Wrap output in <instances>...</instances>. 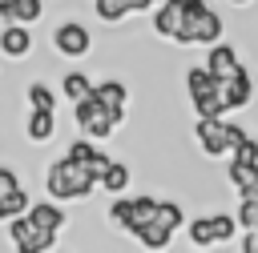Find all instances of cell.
Returning a JSON list of instances; mask_svg holds the SVG:
<instances>
[{
    "label": "cell",
    "mask_w": 258,
    "mask_h": 253,
    "mask_svg": "<svg viewBox=\"0 0 258 253\" xmlns=\"http://www.w3.org/2000/svg\"><path fill=\"white\" fill-rule=\"evenodd\" d=\"M194 141L206 157H226L230 153V120L226 116H198L194 120Z\"/></svg>",
    "instance_id": "cell-7"
},
{
    "label": "cell",
    "mask_w": 258,
    "mask_h": 253,
    "mask_svg": "<svg viewBox=\"0 0 258 253\" xmlns=\"http://www.w3.org/2000/svg\"><path fill=\"white\" fill-rule=\"evenodd\" d=\"M230 161H238V165H258V141H250V137H246V141L230 153Z\"/></svg>",
    "instance_id": "cell-26"
},
{
    "label": "cell",
    "mask_w": 258,
    "mask_h": 253,
    "mask_svg": "<svg viewBox=\"0 0 258 253\" xmlns=\"http://www.w3.org/2000/svg\"><path fill=\"white\" fill-rule=\"evenodd\" d=\"M238 213L230 217V213H206V217H194L189 225H185V233H189V241H194V249H210V245H222V241H234V233H238Z\"/></svg>",
    "instance_id": "cell-4"
},
{
    "label": "cell",
    "mask_w": 258,
    "mask_h": 253,
    "mask_svg": "<svg viewBox=\"0 0 258 253\" xmlns=\"http://www.w3.org/2000/svg\"><path fill=\"white\" fill-rule=\"evenodd\" d=\"M222 40V16L206 0H185V24L177 32V44H218Z\"/></svg>",
    "instance_id": "cell-2"
},
{
    "label": "cell",
    "mask_w": 258,
    "mask_h": 253,
    "mask_svg": "<svg viewBox=\"0 0 258 253\" xmlns=\"http://www.w3.org/2000/svg\"><path fill=\"white\" fill-rule=\"evenodd\" d=\"M97 96L113 108V116H117V120H125V108H129V88H125L121 80H97Z\"/></svg>",
    "instance_id": "cell-18"
},
{
    "label": "cell",
    "mask_w": 258,
    "mask_h": 253,
    "mask_svg": "<svg viewBox=\"0 0 258 253\" xmlns=\"http://www.w3.org/2000/svg\"><path fill=\"white\" fill-rule=\"evenodd\" d=\"M157 205H161V201H153V197H121V193H117V201L109 205V221L133 237L141 225H149V221L157 217Z\"/></svg>",
    "instance_id": "cell-5"
},
{
    "label": "cell",
    "mask_w": 258,
    "mask_h": 253,
    "mask_svg": "<svg viewBox=\"0 0 258 253\" xmlns=\"http://www.w3.org/2000/svg\"><path fill=\"white\" fill-rule=\"evenodd\" d=\"M24 96H28V108H56V92L48 84H40V80H32L24 88Z\"/></svg>",
    "instance_id": "cell-25"
},
{
    "label": "cell",
    "mask_w": 258,
    "mask_h": 253,
    "mask_svg": "<svg viewBox=\"0 0 258 253\" xmlns=\"http://www.w3.org/2000/svg\"><path fill=\"white\" fill-rule=\"evenodd\" d=\"M93 4H97V16L105 24H117V20H125L133 12V0H93Z\"/></svg>",
    "instance_id": "cell-24"
},
{
    "label": "cell",
    "mask_w": 258,
    "mask_h": 253,
    "mask_svg": "<svg viewBox=\"0 0 258 253\" xmlns=\"http://www.w3.org/2000/svg\"><path fill=\"white\" fill-rule=\"evenodd\" d=\"M0 52H4L8 60L28 56V52H32V32H28V24L8 20V24H4V32H0Z\"/></svg>",
    "instance_id": "cell-11"
},
{
    "label": "cell",
    "mask_w": 258,
    "mask_h": 253,
    "mask_svg": "<svg viewBox=\"0 0 258 253\" xmlns=\"http://www.w3.org/2000/svg\"><path fill=\"white\" fill-rule=\"evenodd\" d=\"M52 44H56V52H60V56L81 60V56L93 48V36H89V28H85V24L64 20V24H56V28H52Z\"/></svg>",
    "instance_id": "cell-8"
},
{
    "label": "cell",
    "mask_w": 258,
    "mask_h": 253,
    "mask_svg": "<svg viewBox=\"0 0 258 253\" xmlns=\"http://www.w3.org/2000/svg\"><path fill=\"white\" fill-rule=\"evenodd\" d=\"M64 157H69V161H77V165H85V169H89V173H97V177H105V169L113 165V161L93 145V137H77V141L64 149Z\"/></svg>",
    "instance_id": "cell-9"
},
{
    "label": "cell",
    "mask_w": 258,
    "mask_h": 253,
    "mask_svg": "<svg viewBox=\"0 0 258 253\" xmlns=\"http://www.w3.org/2000/svg\"><path fill=\"white\" fill-rule=\"evenodd\" d=\"M222 96H226L230 112H234V108H246V104H250V96H254V80H250V72H246V68H238L234 76H226V80H222Z\"/></svg>",
    "instance_id": "cell-13"
},
{
    "label": "cell",
    "mask_w": 258,
    "mask_h": 253,
    "mask_svg": "<svg viewBox=\"0 0 258 253\" xmlns=\"http://www.w3.org/2000/svg\"><path fill=\"white\" fill-rule=\"evenodd\" d=\"M12 189H20V181H16V173L4 165V169H0V193H12Z\"/></svg>",
    "instance_id": "cell-28"
},
{
    "label": "cell",
    "mask_w": 258,
    "mask_h": 253,
    "mask_svg": "<svg viewBox=\"0 0 258 253\" xmlns=\"http://www.w3.org/2000/svg\"><path fill=\"white\" fill-rule=\"evenodd\" d=\"M218 88H222V80H218L206 64L185 72V92H189V100H202V96H210V92H218Z\"/></svg>",
    "instance_id": "cell-17"
},
{
    "label": "cell",
    "mask_w": 258,
    "mask_h": 253,
    "mask_svg": "<svg viewBox=\"0 0 258 253\" xmlns=\"http://www.w3.org/2000/svg\"><path fill=\"white\" fill-rule=\"evenodd\" d=\"M226 177H230V185L238 189V201H258V165H238V161H230V165H226Z\"/></svg>",
    "instance_id": "cell-14"
},
{
    "label": "cell",
    "mask_w": 258,
    "mask_h": 253,
    "mask_svg": "<svg viewBox=\"0 0 258 253\" xmlns=\"http://www.w3.org/2000/svg\"><path fill=\"white\" fill-rule=\"evenodd\" d=\"M24 133H28L32 145H44L56 133V108H32L28 120H24Z\"/></svg>",
    "instance_id": "cell-15"
},
{
    "label": "cell",
    "mask_w": 258,
    "mask_h": 253,
    "mask_svg": "<svg viewBox=\"0 0 258 253\" xmlns=\"http://www.w3.org/2000/svg\"><path fill=\"white\" fill-rule=\"evenodd\" d=\"M238 221L242 229H258V201H238Z\"/></svg>",
    "instance_id": "cell-27"
},
{
    "label": "cell",
    "mask_w": 258,
    "mask_h": 253,
    "mask_svg": "<svg viewBox=\"0 0 258 253\" xmlns=\"http://www.w3.org/2000/svg\"><path fill=\"white\" fill-rule=\"evenodd\" d=\"M32 209V201H28V193L24 189H12V193H0V217L4 221H12V217H20V213H28Z\"/></svg>",
    "instance_id": "cell-22"
},
{
    "label": "cell",
    "mask_w": 258,
    "mask_h": 253,
    "mask_svg": "<svg viewBox=\"0 0 258 253\" xmlns=\"http://www.w3.org/2000/svg\"><path fill=\"white\" fill-rule=\"evenodd\" d=\"M242 253H258V229H246V237H242Z\"/></svg>",
    "instance_id": "cell-29"
},
{
    "label": "cell",
    "mask_w": 258,
    "mask_h": 253,
    "mask_svg": "<svg viewBox=\"0 0 258 253\" xmlns=\"http://www.w3.org/2000/svg\"><path fill=\"white\" fill-rule=\"evenodd\" d=\"M8 245L16 253H48V249H56V233L40 229L28 213H20V217L8 221Z\"/></svg>",
    "instance_id": "cell-6"
},
{
    "label": "cell",
    "mask_w": 258,
    "mask_h": 253,
    "mask_svg": "<svg viewBox=\"0 0 258 253\" xmlns=\"http://www.w3.org/2000/svg\"><path fill=\"white\" fill-rule=\"evenodd\" d=\"M181 24H185V0H161V4L153 8V32H157V36L177 40Z\"/></svg>",
    "instance_id": "cell-10"
},
{
    "label": "cell",
    "mask_w": 258,
    "mask_h": 253,
    "mask_svg": "<svg viewBox=\"0 0 258 253\" xmlns=\"http://www.w3.org/2000/svg\"><path fill=\"white\" fill-rule=\"evenodd\" d=\"M206 68L218 76V80H226V76H234L238 68H242V60H238V48L234 44H226V40H218V44H210V56H206Z\"/></svg>",
    "instance_id": "cell-12"
},
{
    "label": "cell",
    "mask_w": 258,
    "mask_h": 253,
    "mask_svg": "<svg viewBox=\"0 0 258 253\" xmlns=\"http://www.w3.org/2000/svg\"><path fill=\"white\" fill-rule=\"evenodd\" d=\"M60 92H64V100H73V104H77V100H85L89 92H97V84H93L85 72H69V76H64V84H60Z\"/></svg>",
    "instance_id": "cell-21"
},
{
    "label": "cell",
    "mask_w": 258,
    "mask_h": 253,
    "mask_svg": "<svg viewBox=\"0 0 258 253\" xmlns=\"http://www.w3.org/2000/svg\"><path fill=\"white\" fill-rule=\"evenodd\" d=\"M242 141H246V133H242V129H238L234 120H230V153H234V149H238Z\"/></svg>",
    "instance_id": "cell-30"
},
{
    "label": "cell",
    "mask_w": 258,
    "mask_h": 253,
    "mask_svg": "<svg viewBox=\"0 0 258 253\" xmlns=\"http://www.w3.org/2000/svg\"><path fill=\"white\" fill-rule=\"evenodd\" d=\"M129 181H133V173H129V165H121V161H113V165L105 169V177H101V189H109V193H125V189H129Z\"/></svg>",
    "instance_id": "cell-23"
},
{
    "label": "cell",
    "mask_w": 258,
    "mask_h": 253,
    "mask_svg": "<svg viewBox=\"0 0 258 253\" xmlns=\"http://www.w3.org/2000/svg\"><path fill=\"white\" fill-rule=\"evenodd\" d=\"M97 185H101V177L89 173L85 165L69 161V157L52 161V165H48V177H44V189H48L52 201H81V197H89Z\"/></svg>",
    "instance_id": "cell-1"
},
{
    "label": "cell",
    "mask_w": 258,
    "mask_h": 253,
    "mask_svg": "<svg viewBox=\"0 0 258 253\" xmlns=\"http://www.w3.org/2000/svg\"><path fill=\"white\" fill-rule=\"evenodd\" d=\"M28 217H32L40 229H52V233H60V229L69 225V213H64V209H56L52 201H32Z\"/></svg>",
    "instance_id": "cell-19"
},
{
    "label": "cell",
    "mask_w": 258,
    "mask_h": 253,
    "mask_svg": "<svg viewBox=\"0 0 258 253\" xmlns=\"http://www.w3.org/2000/svg\"><path fill=\"white\" fill-rule=\"evenodd\" d=\"M0 16H4V24H8V20L36 24V20L44 16V0H0Z\"/></svg>",
    "instance_id": "cell-16"
},
{
    "label": "cell",
    "mask_w": 258,
    "mask_h": 253,
    "mask_svg": "<svg viewBox=\"0 0 258 253\" xmlns=\"http://www.w3.org/2000/svg\"><path fill=\"white\" fill-rule=\"evenodd\" d=\"M73 120H77V129H81L85 137H93V141H105V137L121 124V120L113 116V108H109L97 92H89L85 100H77V104H73Z\"/></svg>",
    "instance_id": "cell-3"
},
{
    "label": "cell",
    "mask_w": 258,
    "mask_h": 253,
    "mask_svg": "<svg viewBox=\"0 0 258 253\" xmlns=\"http://www.w3.org/2000/svg\"><path fill=\"white\" fill-rule=\"evenodd\" d=\"M173 233H177V229H169V225H161V221L153 217V221H149V225H141L133 237H137V245H141V249H165V245L173 241Z\"/></svg>",
    "instance_id": "cell-20"
}]
</instances>
